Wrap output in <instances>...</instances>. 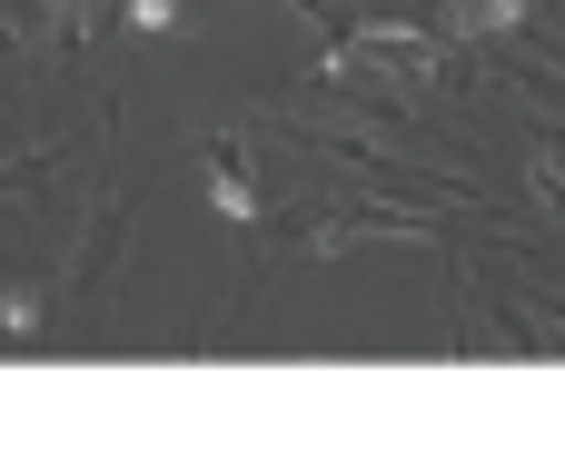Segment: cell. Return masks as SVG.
I'll use <instances>...</instances> for the list:
<instances>
[{
  "mask_svg": "<svg viewBox=\"0 0 565 456\" xmlns=\"http://www.w3.org/2000/svg\"><path fill=\"white\" fill-rule=\"evenodd\" d=\"M129 10H139V30H169L179 20V0H129Z\"/></svg>",
  "mask_w": 565,
  "mask_h": 456,
  "instance_id": "cell-1",
  "label": "cell"
}]
</instances>
